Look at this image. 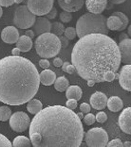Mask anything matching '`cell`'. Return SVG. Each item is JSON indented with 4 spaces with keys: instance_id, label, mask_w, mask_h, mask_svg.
I'll list each match as a JSON object with an SVG mask.
<instances>
[{
    "instance_id": "1",
    "label": "cell",
    "mask_w": 131,
    "mask_h": 147,
    "mask_svg": "<svg viewBox=\"0 0 131 147\" xmlns=\"http://www.w3.org/2000/svg\"><path fill=\"white\" fill-rule=\"evenodd\" d=\"M29 134L34 147H80L84 131L77 114L62 105L49 106L35 114Z\"/></svg>"
},
{
    "instance_id": "2",
    "label": "cell",
    "mask_w": 131,
    "mask_h": 147,
    "mask_svg": "<svg viewBox=\"0 0 131 147\" xmlns=\"http://www.w3.org/2000/svg\"><path fill=\"white\" fill-rule=\"evenodd\" d=\"M71 61L82 78L100 83L104 82L106 72H117L121 55L117 44L108 35L90 34L81 37L75 44Z\"/></svg>"
},
{
    "instance_id": "3",
    "label": "cell",
    "mask_w": 131,
    "mask_h": 147,
    "mask_svg": "<svg viewBox=\"0 0 131 147\" xmlns=\"http://www.w3.org/2000/svg\"><path fill=\"white\" fill-rule=\"evenodd\" d=\"M0 100L18 106L29 102L37 93L40 76L35 65L20 56H8L0 61Z\"/></svg>"
},
{
    "instance_id": "4",
    "label": "cell",
    "mask_w": 131,
    "mask_h": 147,
    "mask_svg": "<svg viewBox=\"0 0 131 147\" xmlns=\"http://www.w3.org/2000/svg\"><path fill=\"white\" fill-rule=\"evenodd\" d=\"M107 19L102 14L88 12L79 18L76 23V28L79 38L93 34L108 35L109 30L107 27Z\"/></svg>"
},
{
    "instance_id": "5",
    "label": "cell",
    "mask_w": 131,
    "mask_h": 147,
    "mask_svg": "<svg viewBox=\"0 0 131 147\" xmlns=\"http://www.w3.org/2000/svg\"><path fill=\"white\" fill-rule=\"evenodd\" d=\"M35 51L43 59H50L59 54L61 49L59 37L50 32L39 35L34 42Z\"/></svg>"
},
{
    "instance_id": "6",
    "label": "cell",
    "mask_w": 131,
    "mask_h": 147,
    "mask_svg": "<svg viewBox=\"0 0 131 147\" xmlns=\"http://www.w3.org/2000/svg\"><path fill=\"white\" fill-rule=\"evenodd\" d=\"M36 18V16L30 11L27 5H20L14 11V23L17 28L28 29L34 25Z\"/></svg>"
},
{
    "instance_id": "7",
    "label": "cell",
    "mask_w": 131,
    "mask_h": 147,
    "mask_svg": "<svg viewBox=\"0 0 131 147\" xmlns=\"http://www.w3.org/2000/svg\"><path fill=\"white\" fill-rule=\"evenodd\" d=\"M85 142L88 147H106L109 142L108 133L102 127H93L86 134Z\"/></svg>"
},
{
    "instance_id": "8",
    "label": "cell",
    "mask_w": 131,
    "mask_h": 147,
    "mask_svg": "<svg viewBox=\"0 0 131 147\" xmlns=\"http://www.w3.org/2000/svg\"><path fill=\"white\" fill-rule=\"evenodd\" d=\"M30 125V118L29 116L23 111L15 112L9 119L10 127L15 132H24L27 130Z\"/></svg>"
},
{
    "instance_id": "9",
    "label": "cell",
    "mask_w": 131,
    "mask_h": 147,
    "mask_svg": "<svg viewBox=\"0 0 131 147\" xmlns=\"http://www.w3.org/2000/svg\"><path fill=\"white\" fill-rule=\"evenodd\" d=\"M54 0H28L27 7L35 16L46 15L54 5Z\"/></svg>"
},
{
    "instance_id": "10",
    "label": "cell",
    "mask_w": 131,
    "mask_h": 147,
    "mask_svg": "<svg viewBox=\"0 0 131 147\" xmlns=\"http://www.w3.org/2000/svg\"><path fill=\"white\" fill-rule=\"evenodd\" d=\"M118 125L123 132L131 134V107L122 111L118 117Z\"/></svg>"
},
{
    "instance_id": "11",
    "label": "cell",
    "mask_w": 131,
    "mask_h": 147,
    "mask_svg": "<svg viewBox=\"0 0 131 147\" xmlns=\"http://www.w3.org/2000/svg\"><path fill=\"white\" fill-rule=\"evenodd\" d=\"M119 83L124 90L131 92V64L124 65L119 74Z\"/></svg>"
},
{
    "instance_id": "12",
    "label": "cell",
    "mask_w": 131,
    "mask_h": 147,
    "mask_svg": "<svg viewBox=\"0 0 131 147\" xmlns=\"http://www.w3.org/2000/svg\"><path fill=\"white\" fill-rule=\"evenodd\" d=\"M1 37L3 42L9 44L16 43L20 36L18 30L14 26H9L2 30Z\"/></svg>"
},
{
    "instance_id": "13",
    "label": "cell",
    "mask_w": 131,
    "mask_h": 147,
    "mask_svg": "<svg viewBox=\"0 0 131 147\" xmlns=\"http://www.w3.org/2000/svg\"><path fill=\"white\" fill-rule=\"evenodd\" d=\"M51 28V23L46 17L38 16L36 18L34 25L32 26V30L35 35H40L42 34L50 32Z\"/></svg>"
},
{
    "instance_id": "14",
    "label": "cell",
    "mask_w": 131,
    "mask_h": 147,
    "mask_svg": "<svg viewBox=\"0 0 131 147\" xmlns=\"http://www.w3.org/2000/svg\"><path fill=\"white\" fill-rule=\"evenodd\" d=\"M108 98L103 92L96 91L91 96L90 104L93 109L101 110L106 108L107 105Z\"/></svg>"
},
{
    "instance_id": "15",
    "label": "cell",
    "mask_w": 131,
    "mask_h": 147,
    "mask_svg": "<svg viewBox=\"0 0 131 147\" xmlns=\"http://www.w3.org/2000/svg\"><path fill=\"white\" fill-rule=\"evenodd\" d=\"M118 45L121 55V62L126 64H131V38L121 41Z\"/></svg>"
},
{
    "instance_id": "16",
    "label": "cell",
    "mask_w": 131,
    "mask_h": 147,
    "mask_svg": "<svg viewBox=\"0 0 131 147\" xmlns=\"http://www.w3.org/2000/svg\"><path fill=\"white\" fill-rule=\"evenodd\" d=\"M85 1V0H58V3L63 10L72 13L80 10Z\"/></svg>"
},
{
    "instance_id": "17",
    "label": "cell",
    "mask_w": 131,
    "mask_h": 147,
    "mask_svg": "<svg viewBox=\"0 0 131 147\" xmlns=\"http://www.w3.org/2000/svg\"><path fill=\"white\" fill-rule=\"evenodd\" d=\"M108 0H86V7L89 12L101 14L106 9Z\"/></svg>"
},
{
    "instance_id": "18",
    "label": "cell",
    "mask_w": 131,
    "mask_h": 147,
    "mask_svg": "<svg viewBox=\"0 0 131 147\" xmlns=\"http://www.w3.org/2000/svg\"><path fill=\"white\" fill-rule=\"evenodd\" d=\"M40 80L42 84L45 86H50L55 82L56 75L53 71L49 69H45L42 71L39 75Z\"/></svg>"
},
{
    "instance_id": "19",
    "label": "cell",
    "mask_w": 131,
    "mask_h": 147,
    "mask_svg": "<svg viewBox=\"0 0 131 147\" xmlns=\"http://www.w3.org/2000/svg\"><path fill=\"white\" fill-rule=\"evenodd\" d=\"M107 106L111 112H117L122 110L124 107V104L120 97L113 96L108 99Z\"/></svg>"
},
{
    "instance_id": "20",
    "label": "cell",
    "mask_w": 131,
    "mask_h": 147,
    "mask_svg": "<svg viewBox=\"0 0 131 147\" xmlns=\"http://www.w3.org/2000/svg\"><path fill=\"white\" fill-rule=\"evenodd\" d=\"M32 39L27 36L25 34L20 36L16 43V47L20 49L22 53H26L30 51L32 48Z\"/></svg>"
},
{
    "instance_id": "21",
    "label": "cell",
    "mask_w": 131,
    "mask_h": 147,
    "mask_svg": "<svg viewBox=\"0 0 131 147\" xmlns=\"http://www.w3.org/2000/svg\"><path fill=\"white\" fill-rule=\"evenodd\" d=\"M107 27L109 30L120 31L123 26V22L120 17L112 15L107 19Z\"/></svg>"
},
{
    "instance_id": "22",
    "label": "cell",
    "mask_w": 131,
    "mask_h": 147,
    "mask_svg": "<svg viewBox=\"0 0 131 147\" xmlns=\"http://www.w3.org/2000/svg\"><path fill=\"white\" fill-rule=\"evenodd\" d=\"M82 91L78 85H71L66 90V97L68 99H75L79 100L82 98Z\"/></svg>"
},
{
    "instance_id": "23",
    "label": "cell",
    "mask_w": 131,
    "mask_h": 147,
    "mask_svg": "<svg viewBox=\"0 0 131 147\" xmlns=\"http://www.w3.org/2000/svg\"><path fill=\"white\" fill-rule=\"evenodd\" d=\"M42 103L37 99L30 100L27 104V109L30 113L36 114L42 109Z\"/></svg>"
},
{
    "instance_id": "24",
    "label": "cell",
    "mask_w": 131,
    "mask_h": 147,
    "mask_svg": "<svg viewBox=\"0 0 131 147\" xmlns=\"http://www.w3.org/2000/svg\"><path fill=\"white\" fill-rule=\"evenodd\" d=\"M68 80L64 76L59 77L54 83V87L59 92H64L67 90L69 86Z\"/></svg>"
},
{
    "instance_id": "25",
    "label": "cell",
    "mask_w": 131,
    "mask_h": 147,
    "mask_svg": "<svg viewBox=\"0 0 131 147\" xmlns=\"http://www.w3.org/2000/svg\"><path fill=\"white\" fill-rule=\"evenodd\" d=\"M66 28L63 24L61 22H53L51 23L50 32L57 36L60 37L64 34Z\"/></svg>"
},
{
    "instance_id": "26",
    "label": "cell",
    "mask_w": 131,
    "mask_h": 147,
    "mask_svg": "<svg viewBox=\"0 0 131 147\" xmlns=\"http://www.w3.org/2000/svg\"><path fill=\"white\" fill-rule=\"evenodd\" d=\"M31 141L25 136H18L14 139L12 145L14 147H30Z\"/></svg>"
},
{
    "instance_id": "27",
    "label": "cell",
    "mask_w": 131,
    "mask_h": 147,
    "mask_svg": "<svg viewBox=\"0 0 131 147\" xmlns=\"http://www.w3.org/2000/svg\"><path fill=\"white\" fill-rule=\"evenodd\" d=\"M11 116V111L10 108L7 106H2L0 107V120L5 122L10 119Z\"/></svg>"
},
{
    "instance_id": "28",
    "label": "cell",
    "mask_w": 131,
    "mask_h": 147,
    "mask_svg": "<svg viewBox=\"0 0 131 147\" xmlns=\"http://www.w3.org/2000/svg\"><path fill=\"white\" fill-rule=\"evenodd\" d=\"M113 15L117 16L118 17H120L122 21V22H123V26L122 28L120 29V32L125 30L128 27L129 22L128 16L123 12L121 11L114 12L113 13Z\"/></svg>"
},
{
    "instance_id": "29",
    "label": "cell",
    "mask_w": 131,
    "mask_h": 147,
    "mask_svg": "<svg viewBox=\"0 0 131 147\" xmlns=\"http://www.w3.org/2000/svg\"><path fill=\"white\" fill-rule=\"evenodd\" d=\"M64 35L69 40H73L77 35L76 28L72 27H67L65 30Z\"/></svg>"
},
{
    "instance_id": "30",
    "label": "cell",
    "mask_w": 131,
    "mask_h": 147,
    "mask_svg": "<svg viewBox=\"0 0 131 147\" xmlns=\"http://www.w3.org/2000/svg\"><path fill=\"white\" fill-rule=\"evenodd\" d=\"M72 15L71 12L63 10L59 14V19L62 23H67L72 20Z\"/></svg>"
},
{
    "instance_id": "31",
    "label": "cell",
    "mask_w": 131,
    "mask_h": 147,
    "mask_svg": "<svg viewBox=\"0 0 131 147\" xmlns=\"http://www.w3.org/2000/svg\"><path fill=\"white\" fill-rule=\"evenodd\" d=\"M96 120V116L90 113H87L84 118V123L87 125H92L95 122Z\"/></svg>"
},
{
    "instance_id": "32",
    "label": "cell",
    "mask_w": 131,
    "mask_h": 147,
    "mask_svg": "<svg viewBox=\"0 0 131 147\" xmlns=\"http://www.w3.org/2000/svg\"><path fill=\"white\" fill-rule=\"evenodd\" d=\"M116 78V73L112 71H108L105 73L104 75V82H111Z\"/></svg>"
},
{
    "instance_id": "33",
    "label": "cell",
    "mask_w": 131,
    "mask_h": 147,
    "mask_svg": "<svg viewBox=\"0 0 131 147\" xmlns=\"http://www.w3.org/2000/svg\"><path fill=\"white\" fill-rule=\"evenodd\" d=\"M108 119V116L104 111H100L96 114V120L99 123H104Z\"/></svg>"
},
{
    "instance_id": "34",
    "label": "cell",
    "mask_w": 131,
    "mask_h": 147,
    "mask_svg": "<svg viewBox=\"0 0 131 147\" xmlns=\"http://www.w3.org/2000/svg\"><path fill=\"white\" fill-rule=\"evenodd\" d=\"M107 147H124L122 141L119 138L114 139L108 142Z\"/></svg>"
},
{
    "instance_id": "35",
    "label": "cell",
    "mask_w": 131,
    "mask_h": 147,
    "mask_svg": "<svg viewBox=\"0 0 131 147\" xmlns=\"http://www.w3.org/2000/svg\"><path fill=\"white\" fill-rule=\"evenodd\" d=\"M11 143L5 136L1 134L0 137V147H12Z\"/></svg>"
},
{
    "instance_id": "36",
    "label": "cell",
    "mask_w": 131,
    "mask_h": 147,
    "mask_svg": "<svg viewBox=\"0 0 131 147\" xmlns=\"http://www.w3.org/2000/svg\"><path fill=\"white\" fill-rule=\"evenodd\" d=\"M77 101L78 100L75 99H68L66 102V107L71 110H74L75 109H76L77 107Z\"/></svg>"
},
{
    "instance_id": "37",
    "label": "cell",
    "mask_w": 131,
    "mask_h": 147,
    "mask_svg": "<svg viewBox=\"0 0 131 147\" xmlns=\"http://www.w3.org/2000/svg\"><path fill=\"white\" fill-rule=\"evenodd\" d=\"M57 9L55 7H53L52 9L46 15H45V17L48 19L49 20H53L55 18L57 15Z\"/></svg>"
},
{
    "instance_id": "38",
    "label": "cell",
    "mask_w": 131,
    "mask_h": 147,
    "mask_svg": "<svg viewBox=\"0 0 131 147\" xmlns=\"http://www.w3.org/2000/svg\"><path fill=\"white\" fill-rule=\"evenodd\" d=\"M80 109L83 113H88L91 110L90 106L89 104L83 102L80 105Z\"/></svg>"
},
{
    "instance_id": "39",
    "label": "cell",
    "mask_w": 131,
    "mask_h": 147,
    "mask_svg": "<svg viewBox=\"0 0 131 147\" xmlns=\"http://www.w3.org/2000/svg\"><path fill=\"white\" fill-rule=\"evenodd\" d=\"M39 65L41 68L45 70V69H48L49 68L50 66V63L49 60H47L46 59H42L39 60Z\"/></svg>"
},
{
    "instance_id": "40",
    "label": "cell",
    "mask_w": 131,
    "mask_h": 147,
    "mask_svg": "<svg viewBox=\"0 0 131 147\" xmlns=\"http://www.w3.org/2000/svg\"><path fill=\"white\" fill-rule=\"evenodd\" d=\"M59 38L61 40V48L65 49L68 47L69 45V39L67 38L65 36H61L59 37Z\"/></svg>"
},
{
    "instance_id": "41",
    "label": "cell",
    "mask_w": 131,
    "mask_h": 147,
    "mask_svg": "<svg viewBox=\"0 0 131 147\" xmlns=\"http://www.w3.org/2000/svg\"><path fill=\"white\" fill-rule=\"evenodd\" d=\"M1 7H9L13 5L14 3V0H0Z\"/></svg>"
},
{
    "instance_id": "42",
    "label": "cell",
    "mask_w": 131,
    "mask_h": 147,
    "mask_svg": "<svg viewBox=\"0 0 131 147\" xmlns=\"http://www.w3.org/2000/svg\"><path fill=\"white\" fill-rule=\"evenodd\" d=\"M53 63L54 66L56 67H61L63 64L62 59L59 57H56L54 59Z\"/></svg>"
},
{
    "instance_id": "43",
    "label": "cell",
    "mask_w": 131,
    "mask_h": 147,
    "mask_svg": "<svg viewBox=\"0 0 131 147\" xmlns=\"http://www.w3.org/2000/svg\"><path fill=\"white\" fill-rule=\"evenodd\" d=\"M75 71H76V68L74 66V65L73 64H71L70 63H69L68 65H67V67H66V73L71 75L74 73Z\"/></svg>"
},
{
    "instance_id": "44",
    "label": "cell",
    "mask_w": 131,
    "mask_h": 147,
    "mask_svg": "<svg viewBox=\"0 0 131 147\" xmlns=\"http://www.w3.org/2000/svg\"><path fill=\"white\" fill-rule=\"evenodd\" d=\"M25 35H27V36L29 37L31 39L34 38L35 36V34L32 30H29L26 31Z\"/></svg>"
},
{
    "instance_id": "45",
    "label": "cell",
    "mask_w": 131,
    "mask_h": 147,
    "mask_svg": "<svg viewBox=\"0 0 131 147\" xmlns=\"http://www.w3.org/2000/svg\"><path fill=\"white\" fill-rule=\"evenodd\" d=\"M21 52V51L20 50V49L17 47L13 49L11 51L12 55L14 56H19Z\"/></svg>"
},
{
    "instance_id": "46",
    "label": "cell",
    "mask_w": 131,
    "mask_h": 147,
    "mask_svg": "<svg viewBox=\"0 0 131 147\" xmlns=\"http://www.w3.org/2000/svg\"><path fill=\"white\" fill-rule=\"evenodd\" d=\"M129 38V36L128 34H126L125 32H122V33L120 34V36H119L120 42L122 41V40H125L126 39Z\"/></svg>"
},
{
    "instance_id": "47",
    "label": "cell",
    "mask_w": 131,
    "mask_h": 147,
    "mask_svg": "<svg viewBox=\"0 0 131 147\" xmlns=\"http://www.w3.org/2000/svg\"><path fill=\"white\" fill-rule=\"evenodd\" d=\"M126 0H111V2L114 5H120L125 2Z\"/></svg>"
},
{
    "instance_id": "48",
    "label": "cell",
    "mask_w": 131,
    "mask_h": 147,
    "mask_svg": "<svg viewBox=\"0 0 131 147\" xmlns=\"http://www.w3.org/2000/svg\"><path fill=\"white\" fill-rule=\"evenodd\" d=\"M69 63H70V62H68V61H67V62H65L63 63V65H62V66H61L62 70L63 71V72H66V69L67 65H68Z\"/></svg>"
},
{
    "instance_id": "49",
    "label": "cell",
    "mask_w": 131,
    "mask_h": 147,
    "mask_svg": "<svg viewBox=\"0 0 131 147\" xmlns=\"http://www.w3.org/2000/svg\"><path fill=\"white\" fill-rule=\"evenodd\" d=\"M95 84H96L95 82L93 80H89L87 81V85L89 87H93Z\"/></svg>"
},
{
    "instance_id": "50",
    "label": "cell",
    "mask_w": 131,
    "mask_h": 147,
    "mask_svg": "<svg viewBox=\"0 0 131 147\" xmlns=\"http://www.w3.org/2000/svg\"><path fill=\"white\" fill-rule=\"evenodd\" d=\"M123 146L125 147H131V141H125L123 143Z\"/></svg>"
},
{
    "instance_id": "51",
    "label": "cell",
    "mask_w": 131,
    "mask_h": 147,
    "mask_svg": "<svg viewBox=\"0 0 131 147\" xmlns=\"http://www.w3.org/2000/svg\"><path fill=\"white\" fill-rule=\"evenodd\" d=\"M127 34L129 35V36L131 37V24L127 28Z\"/></svg>"
},
{
    "instance_id": "52",
    "label": "cell",
    "mask_w": 131,
    "mask_h": 147,
    "mask_svg": "<svg viewBox=\"0 0 131 147\" xmlns=\"http://www.w3.org/2000/svg\"><path fill=\"white\" fill-rule=\"evenodd\" d=\"M77 115L78 116V117H79V118L82 120V118H84V114H83V113L82 112H79V113H78Z\"/></svg>"
},
{
    "instance_id": "53",
    "label": "cell",
    "mask_w": 131,
    "mask_h": 147,
    "mask_svg": "<svg viewBox=\"0 0 131 147\" xmlns=\"http://www.w3.org/2000/svg\"><path fill=\"white\" fill-rule=\"evenodd\" d=\"M23 1V0H14V3L18 5V4H20L21 3H22Z\"/></svg>"
},
{
    "instance_id": "54",
    "label": "cell",
    "mask_w": 131,
    "mask_h": 147,
    "mask_svg": "<svg viewBox=\"0 0 131 147\" xmlns=\"http://www.w3.org/2000/svg\"><path fill=\"white\" fill-rule=\"evenodd\" d=\"M3 15V9L2 7H1V17H2V16Z\"/></svg>"
},
{
    "instance_id": "55",
    "label": "cell",
    "mask_w": 131,
    "mask_h": 147,
    "mask_svg": "<svg viewBox=\"0 0 131 147\" xmlns=\"http://www.w3.org/2000/svg\"><path fill=\"white\" fill-rule=\"evenodd\" d=\"M59 1H62V0H59Z\"/></svg>"
}]
</instances>
